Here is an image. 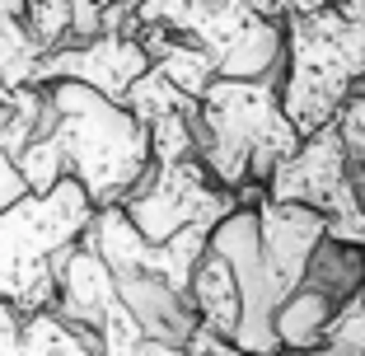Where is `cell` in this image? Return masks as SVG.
I'll return each instance as SVG.
<instances>
[{
  "label": "cell",
  "mask_w": 365,
  "mask_h": 356,
  "mask_svg": "<svg viewBox=\"0 0 365 356\" xmlns=\"http://www.w3.org/2000/svg\"><path fill=\"white\" fill-rule=\"evenodd\" d=\"M94 202L66 173L47 193H24L0 206V300L14 314L56 305V258L85 235Z\"/></svg>",
  "instance_id": "2"
},
{
  "label": "cell",
  "mask_w": 365,
  "mask_h": 356,
  "mask_svg": "<svg viewBox=\"0 0 365 356\" xmlns=\"http://www.w3.org/2000/svg\"><path fill=\"white\" fill-rule=\"evenodd\" d=\"M0 19H24V0H0Z\"/></svg>",
  "instance_id": "8"
},
{
  "label": "cell",
  "mask_w": 365,
  "mask_h": 356,
  "mask_svg": "<svg viewBox=\"0 0 365 356\" xmlns=\"http://www.w3.org/2000/svg\"><path fill=\"white\" fill-rule=\"evenodd\" d=\"M14 169H19V178H24V193H47V188L61 183L66 178V155H61L52 131H47V136H33L29 146L14 155Z\"/></svg>",
  "instance_id": "6"
},
{
  "label": "cell",
  "mask_w": 365,
  "mask_h": 356,
  "mask_svg": "<svg viewBox=\"0 0 365 356\" xmlns=\"http://www.w3.org/2000/svg\"><path fill=\"white\" fill-rule=\"evenodd\" d=\"M136 356H192V347H182V342H164V337H140Z\"/></svg>",
  "instance_id": "7"
},
{
  "label": "cell",
  "mask_w": 365,
  "mask_h": 356,
  "mask_svg": "<svg viewBox=\"0 0 365 356\" xmlns=\"http://www.w3.org/2000/svg\"><path fill=\"white\" fill-rule=\"evenodd\" d=\"M52 136L66 155V173L89 193L94 206H118L140 173L150 169L145 127L127 113L122 98H108L76 80H52Z\"/></svg>",
  "instance_id": "1"
},
{
  "label": "cell",
  "mask_w": 365,
  "mask_h": 356,
  "mask_svg": "<svg viewBox=\"0 0 365 356\" xmlns=\"http://www.w3.org/2000/svg\"><path fill=\"white\" fill-rule=\"evenodd\" d=\"M337 314V300H328L314 286H290L267 314V328L277 337V352H304V347H319L328 337V324Z\"/></svg>",
  "instance_id": "3"
},
{
  "label": "cell",
  "mask_w": 365,
  "mask_h": 356,
  "mask_svg": "<svg viewBox=\"0 0 365 356\" xmlns=\"http://www.w3.org/2000/svg\"><path fill=\"white\" fill-rule=\"evenodd\" d=\"M38 66H43V47L24 29V19H0V94L38 85Z\"/></svg>",
  "instance_id": "5"
},
{
  "label": "cell",
  "mask_w": 365,
  "mask_h": 356,
  "mask_svg": "<svg viewBox=\"0 0 365 356\" xmlns=\"http://www.w3.org/2000/svg\"><path fill=\"white\" fill-rule=\"evenodd\" d=\"M300 286H314V291H323L337 305L356 300L365 291V244H346V239L319 235L314 248L304 253Z\"/></svg>",
  "instance_id": "4"
}]
</instances>
